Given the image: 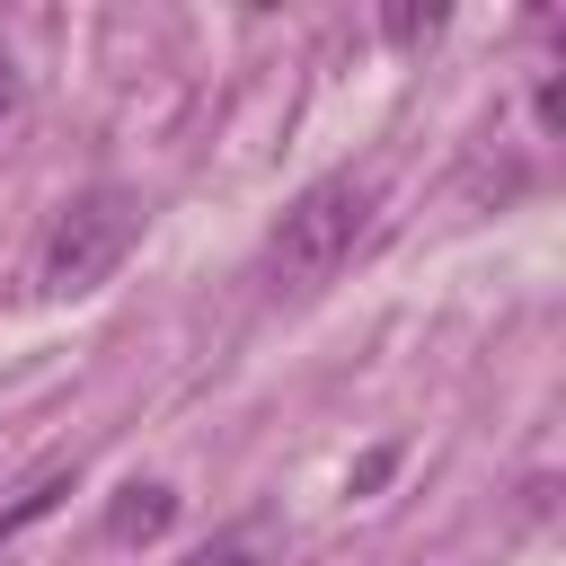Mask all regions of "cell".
Masks as SVG:
<instances>
[{
    "instance_id": "cell-1",
    "label": "cell",
    "mask_w": 566,
    "mask_h": 566,
    "mask_svg": "<svg viewBox=\"0 0 566 566\" xmlns=\"http://www.w3.org/2000/svg\"><path fill=\"white\" fill-rule=\"evenodd\" d=\"M371 221H380V177L336 168V177L301 186V195L274 212V230H265V256H256L265 292H318V283L371 239Z\"/></svg>"
},
{
    "instance_id": "cell-2",
    "label": "cell",
    "mask_w": 566,
    "mask_h": 566,
    "mask_svg": "<svg viewBox=\"0 0 566 566\" xmlns=\"http://www.w3.org/2000/svg\"><path fill=\"white\" fill-rule=\"evenodd\" d=\"M133 239H142V203H133L124 186L71 195V203L53 212V230H44V248H35V292H44V301L97 292V283L133 256Z\"/></svg>"
},
{
    "instance_id": "cell-5",
    "label": "cell",
    "mask_w": 566,
    "mask_h": 566,
    "mask_svg": "<svg viewBox=\"0 0 566 566\" xmlns=\"http://www.w3.org/2000/svg\"><path fill=\"white\" fill-rule=\"evenodd\" d=\"M177 566H256V531H221V539H203V548L177 557Z\"/></svg>"
},
{
    "instance_id": "cell-7",
    "label": "cell",
    "mask_w": 566,
    "mask_h": 566,
    "mask_svg": "<svg viewBox=\"0 0 566 566\" xmlns=\"http://www.w3.org/2000/svg\"><path fill=\"white\" fill-rule=\"evenodd\" d=\"M9 115H18V62L0 53V124H9Z\"/></svg>"
},
{
    "instance_id": "cell-4",
    "label": "cell",
    "mask_w": 566,
    "mask_h": 566,
    "mask_svg": "<svg viewBox=\"0 0 566 566\" xmlns=\"http://www.w3.org/2000/svg\"><path fill=\"white\" fill-rule=\"evenodd\" d=\"M53 495H71V478H35V486H27V495H18L9 513H0V548H9V539H18L27 522H44V513H53Z\"/></svg>"
},
{
    "instance_id": "cell-6",
    "label": "cell",
    "mask_w": 566,
    "mask_h": 566,
    "mask_svg": "<svg viewBox=\"0 0 566 566\" xmlns=\"http://www.w3.org/2000/svg\"><path fill=\"white\" fill-rule=\"evenodd\" d=\"M380 27H389V44H424V35H442V9H389Z\"/></svg>"
},
{
    "instance_id": "cell-3",
    "label": "cell",
    "mask_w": 566,
    "mask_h": 566,
    "mask_svg": "<svg viewBox=\"0 0 566 566\" xmlns=\"http://www.w3.org/2000/svg\"><path fill=\"white\" fill-rule=\"evenodd\" d=\"M168 522H177V495H168V486H150V478H133V486L106 504V539H115V548H142V539H159Z\"/></svg>"
}]
</instances>
